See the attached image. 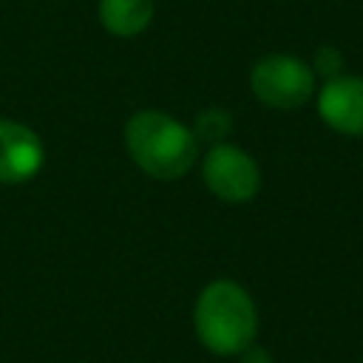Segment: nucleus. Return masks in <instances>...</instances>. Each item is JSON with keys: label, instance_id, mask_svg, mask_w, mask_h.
I'll list each match as a JSON object with an SVG mask.
<instances>
[{"label": "nucleus", "instance_id": "obj_9", "mask_svg": "<svg viewBox=\"0 0 363 363\" xmlns=\"http://www.w3.org/2000/svg\"><path fill=\"white\" fill-rule=\"evenodd\" d=\"M312 71H315V77L320 74V77H326V79L340 77V74H343V51H340L337 45H320V48L315 51Z\"/></svg>", "mask_w": 363, "mask_h": 363}, {"label": "nucleus", "instance_id": "obj_4", "mask_svg": "<svg viewBox=\"0 0 363 363\" xmlns=\"http://www.w3.org/2000/svg\"><path fill=\"white\" fill-rule=\"evenodd\" d=\"M201 179L207 190L227 204H244L261 190V170L255 159L230 142L210 145L201 159Z\"/></svg>", "mask_w": 363, "mask_h": 363}, {"label": "nucleus", "instance_id": "obj_6", "mask_svg": "<svg viewBox=\"0 0 363 363\" xmlns=\"http://www.w3.org/2000/svg\"><path fill=\"white\" fill-rule=\"evenodd\" d=\"M45 159L40 136L11 119H0V184H23L40 173Z\"/></svg>", "mask_w": 363, "mask_h": 363}, {"label": "nucleus", "instance_id": "obj_3", "mask_svg": "<svg viewBox=\"0 0 363 363\" xmlns=\"http://www.w3.org/2000/svg\"><path fill=\"white\" fill-rule=\"evenodd\" d=\"M250 88L258 102L278 111H295L312 99L315 71L292 54H269L252 65Z\"/></svg>", "mask_w": 363, "mask_h": 363}, {"label": "nucleus", "instance_id": "obj_2", "mask_svg": "<svg viewBox=\"0 0 363 363\" xmlns=\"http://www.w3.org/2000/svg\"><path fill=\"white\" fill-rule=\"evenodd\" d=\"M193 329L207 352L218 357H238L258 335V309L252 295L238 281H210L196 298Z\"/></svg>", "mask_w": 363, "mask_h": 363}, {"label": "nucleus", "instance_id": "obj_8", "mask_svg": "<svg viewBox=\"0 0 363 363\" xmlns=\"http://www.w3.org/2000/svg\"><path fill=\"white\" fill-rule=\"evenodd\" d=\"M233 130V116L224 111V108H207L196 116V125H193V136L196 142H210V145H218L230 136Z\"/></svg>", "mask_w": 363, "mask_h": 363}, {"label": "nucleus", "instance_id": "obj_10", "mask_svg": "<svg viewBox=\"0 0 363 363\" xmlns=\"http://www.w3.org/2000/svg\"><path fill=\"white\" fill-rule=\"evenodd\" d=\"M238 363H275V360H272V354H269L264 346L250 343V346L238 354Z\"/></svg>", "mask_w": 363, "mask_h": 363}, {"label": "nucleus", "instance_id": "obj_1", "mask_svg": "<svg viewBox=\"0 0 363 363\" xmlns=\"http://www.w3.org/2000/svg\"><path fill=\"white\" fill-rule=\"evenodd\" d=\"M125 150L133 164L159 182H176L199 159L193 130L159 108H142L125 122Z\"/></svg>", "mask_w": 363, "mask_h": 363}, {"label": "nucleus", "instance_id": "obj_5", "mask_svg": "<svg viewBox=\"0 0 363 363\" xmlns=\"http://www.w3.org/2000/svg\"><path fill=\"white\" fill-rule=\"evenodd\" d=\"M318 113L332 130L363 136V77L340 74L326 79L318 91Z\"/></svg>", "mask_w": 363, "mask_h": 363}, {"label": "nucleus", "instance_id": "obj_7", "mask_svg": "<svg viewBox=\"0 0 363 363\" xmlns=\"http://www.w3.org/2000/svg\"><path fill=\"white\" fill-rule=\"evenodd\" d=\"M96 14L113 37H136L153 20V0H99Z\"/></svg>", "mask_w": 363, "mask_h": 363}]
</instances>
